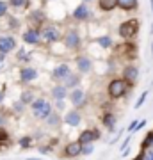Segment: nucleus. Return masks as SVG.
I'll use <instances>...</instances> for the list:
<instances>
[{
	"label": "nucleus",
	"mask_w": 153,
	"mask_h": 160,
	"mask_svg": "<svg viewBox=\"0 0 153 160\" xmlns=\"http://www.w3.org/2000/svg\"><path fill=\"white\" fill-rule=\"evenodd\" d=\"M28 107H30L32 116H34L36 119H41V121H45L46 118L54 112V105H52L45 96H38Z\"/></svg>",
	"instance_id": "f257e3e1"
},
{
	"label": "nucleus",
	"mask_w": 153,
	"mask_h": 160,
	"mask_svg": "<svg viewBox=\"0 0 153 160\" xmlns=\"http://www.w3.org/2000/svg\"><path fill=\"white\" fill-rule=\"evenodd\" d=\"M139 29H141V22L137 18H132V20H126V22H123L119 25L118 34H119V38H123L125 41H128V39H134L135 38Z\"/></svg>",
	"instance_id": "f03ea898"
},
{
	"label": "nucleus",
	"mask_w": 153,
	"mask_h": 160,
	"mask_svg": "<svg viewBox=\"0 0 153 160\" xmlns=\"http://www.w3.org/2000/svg\"><path fill=\"white\" fill-rule=\"evenodd\" d=\"M126 91H128V84L123 78H114L109 82V86H107V94L112 100H118V98L125 96Z\"/></svg>",
	"instance_id": "7ed1b4c3"
},
{
	"label": "nucleus",
	"mask_w": 153,
	"mask_h": 160,
	"mask_svg": "<svg viewBox=\"0 0 153 160\" xmlns=\"http://www.w3.org/2000/svg\"><path fill=\"white\" fill-rule=\"evenodd\" d=\"M39 34H41V39L46 41V43H57V41L63 39V32L55 25H43L39 29Z\"/></svg>",
	"instance_id": "20e7f679"
},
{
	"label": "nucleus",
	"mask_w": 153,
	"mask_h": 160,
	"mask_svg": "<svg viewBox=\"0 0 153 160\" xmlns=\"http://www.w3.org/2000/svg\"><path fill=\"white\" fill-rule=\"evenodd\" d=\"M63 43L68 50H77L80 45H82V38H80V32L77 29H69L66 30V34L63 36Z\"/></svg>",
	"instance_id": "39448f33"
},
{
	"label": "nucleus",
	"mask_w": 153,
	"mask_h": 160,
	"mask_svg": "<svg viewBox=\"0 0 153 160\" xmlns=\"http://www.w3.org/2000/svg\"><path fill=\"white\" fill-rule=\"evenodd\" d=\"M16 39H14V36L11 34H4L0 36V53L2 55H7V53H11V52L16 50Z\"/></svg>",
	"instance_id": "423d86ee"
},
{
	"label": "nucleus",
	"mask_w": 153,
	"mask_h": 160,
	"mask_svg": "<svg viewBox=\"0 0 153 160\" xmlns=\"http://www.w3.org/2000/svg\"><path fill=\"white\" fill-rule=\"evenodd\" d=\"M22 39H23V43H25V45H32V46L39 45V43H41L39 29H38V27H30V29H27L25 32H23Z\"/></svg>",
	"instance_id": "0eeeda50"
},
{
	"label": "nucleus",
	"mask_w": 153,
	"mask_h": 160,
	"mask_svg": "<svg viewBox=\"0 0 153 160\" xmlns=\"http://www.w3.org/2000/svg\"><path fill=\"white\" fill-rule=\"evenodd\" d=\"M69 102H71V105H73L75 109H79V107H82L85 103V100H87V96H85V91L84 89H80V87H77V89H71L68 94Z\"/></svg>",
	"instance_id": "6e6552de"
},
{
	"label": "nucleus",
	"mask_w": 153,
	"mask_h": 160,
	"mask_svg": "<svg viewBox=\"0 0 153 160\" xmlns=\"http://www.w3.org/2000/svg\"><path fill=\"white\" fill-rule=\"evenodd\" d=\"M100 135H102V133H100L98 128H87V130H84L80 133L79 142L80 144H94V141H98Z\"/></svg>",
	"instance_id": "1a4fd4ad"
},
{
	"label": "nucleus",
	"mask_w": 153,
	"mask_h": 160,
	"mask_svg": "<svg viewBox=\"0 0 153 160\" xmlns=\"http://www.w3.org/2000/svg\"><path fill=\"white\" fill-rule=\"evenodd\" d=\"M38 69L34 68V66H23L22 69H20V82L22 84H30V82H34L36 78H38Z\"/></svg>",
	"instance_id": "9d476101"
},
{
	"label": "nucleus",
	"mask_w": 153,
	"mask_h": 160,
	"mask_svg": "<svg viewBox=\"0 0 153 160\" xmlns=\"http://www.w3.org/2000/svg\"><path fill=\"white\" fill-rule=\"evenodd\" d=\"M75 64H77V71H79V75H87V73L93 71V61H91L87 55H79L77 61H75Z\"/></svg>",
	"instance_id": "9b49d317"
},
{
	"label": "nucleus",
	"mask_w": 153,
	"mask_h": 160,
	"mask_svg": "<svg viewBox=\"0 0 153 160\" xmlns=\"http://www.w3.org/2000/svg\"><path fill=\"white\" fill-rule=\"evenodd\" d=\"M69 73H71L69 64L68 62H61V64H57L55 68H54V71H52V78L55 80V82H63Z\"/></svg>",
	"instance_id": "f8f14e48"
},
{
	"label": "nucleus",
	"mask_w": 153,
	"mask_h": 160,
	"mask_svg": "<svg viewBox=\"0 0 153 160\" xmlns=\"http://www.w3.org/2000/svg\"><path fill=\"white\" fill-rule=\"evenodd\" d=\"M137 78H139V68L135 64H126L123 68V80L126 84H135Z\"/></svg>",
	"instance_id": "ddd939ff"
},
{
	"label": "nucleus",
	"mask_w": 153,
	"mask_h": 160,
	"mask_svg": "<svg viewBox=\"0 0 153 160\" xmlns=\"http://www.w3.org/2000/svg\"><path fill=\"white\" fill-rule=\"evenodd\" d=\"M64 123L68 126H71V128H75V126H79L80 123H82V114H80V110L77 109H69L66 114H64Z\"/></svg>",
	"instance_id": "4468645a"
},
{
	"label": "nucleus",
	"mask_w": 153,
	"mask_h": 160,
	"mask_svg": "<svg viewBox=\"0 0 153 160\" xmlns=\"http://www.w3.org/2000/svg\"><path fill=\"white\" fill-rule=\"evenodd\" d=\"M91 18V9L89 6H85V4H80L73 9V20L77 22H87Z\"/></svg>",
	"instance_id": "2eb2a0df"
},
{
	"label": "nucleus",
	"mask_w": 153,
	"mask_h": 160,
	"mask_svg": "<svg viewBox=\"0 0 153 160\" xmlns=\"http://www.w3.org/2000/svg\"><path fill=\"white\" fill-rule=\"evenodd\" d=\"M50 94H52V98H54V102H59V100H66L69 91L63 86V84H55V86L52 87Z\"/></svg>",
	"instance_id": "dca6fc26"
},
{
	"label": "nucleus",
	"mask_w": 153,
	"mask_h": 160,
	"mask_svg": "<svg viewBox=\"0 0 153 160\" xmlns=\"http://www.w3.org/2000/svg\"><path fill=\"white\" fill-rule=\"evenodd\" d=\"M80 82H82V80H80L79 73H69L68 77L63 80V86L66 87L68 91H71V89H77V87L80 86Z\"/></svg>",
	"instance_id": "f3484780"
},
{
	"label": "nucleus",
	"mask_w": 153,
	"mask_h": 160,
	"mask_svg": "<svg viewBox=\"0 0 153 160\" xmlns=\"http://www.w3.org/2000/svg\"><path fill=\"white\" fill-rule=\"evenodd\" d=\"M80 151H82V144L79 141H75V142H69L66 148H64V155L68 157V158H77L80 157Z\"/></svg>",
	"instance_id": "a211bd4d"
},
{
	"label": "nucleus",
	"mask_w": 153,
	"mask_h": 160,
	"mask_svg": "<svg viewBox=\"0 0 153 160\" xmlns=\"http://www.w3.org/2000/svg\"><path fill=\"white\" fill-rule=\"evenodd\" d=\"M116 116L112 114V112H105L103 114V118H102V123L105 125V128H107L109 132H114L116 130Z\"/></svg>",
	"instance_id": "6ab92c4d"
},
{
	"label": "nucleus",
	"mask_w": 153,
	"mask_h": 160,
	"mask_svg": "<svg viewBox=\"0 0 153 160\" xmlns=\"http://www.w3.org/2000/svg\"><path fill=\"white\" fill-rule=\"evenodd\" d=\"M61 123H63V119H61L59 112H55V110H54V112H52V114L45 119V125L48 126V128H59Z\"/></svg>",
	"instance_id": "aec40b11"
},
{
	"label": "nucleus",
	"mask_w": 153,
	"mask_h": 160,
	"mask_svg": "<svg viewBox=\"0 0 153 160\" xmlns=\"http://www.w3.org/2000/svg\"><path fill=\"white\" fill-rule=\"evenodd\" d=\"M98 7L103 12H110L118 7V0H98Z\"/></svg>",
	"instance_id": "412c9836"
},
{
	"label": "nucleus",
	"mask_w": 153,
	"mask_h": 160,
	"mask_svg": "<svg viewBox=\"0 0 153 160\" xmlns=\"http://www.w3.org/2000/svg\"><path fill=\"white\" fill-rule=\"evenodd\" d=\"M139 2L137 0H118V7L123 11H135Z\"/></svg>",
	"instance_id": "4be33fe9"
},
{
	"label": "nucleus",
	"mask_w": 153,
	"mask_h": 160,
	"mask_svg": "<svg viewBox=\"0 0 153 160\" xmlns=\"http://www.w3.org/2000/svg\"><path fill=\"white\" fill-rule=\"evenodd\" d=\"M7 4H9V7L16 9V11H25L30 4V0H9Z\"/></svg>",
	"instance_id": "5701e85b"
},
{
	"label": "nucleus",
	"mask_w": 153,
	"mask_h": 160,
	"mask_svg": "<svg viewBox=\"0 0 153 160\" xmlns=\"http://www.w3.org/2000/svg\"><path fill=\"white\" fill-rule=\"evenodd\" d=\"M34 100H36V96H34V91H32V89H25V91L20 94V102H22L23 105H30Z\"/></svg>",
	"instance_id": "b1692460"
},
{
	"label": "nucleus",
	"mask_w": 153,
	"mask_h": 160,
	"mask_svg": "<svg viewBox=\"0 0 153 160\" xmlns=\"http://www.w3.org/2000/svg\"><path fill=\"white\" fill-rule=\"evenodd\" d=\"M96 43L100 46H102V48H110V46L114 45V39L112 38H110V36H100V38H96Z\"/></svg>",
	"instance_id": "393cba45"
},
{
	"label": "nucleus",
	"mask_w": 153,
	"mask_h": 160,
	"mask_svg": "<svg viewBox=\"0 0 153 160\" xmlns=\"http://www.w3.org/2000/svg\"><path fill=\"white\" fill-rule=\"evenodd\" d=\"M30 22L32 23H36V25H41L43 23V18H45V14H43V11L41 9H36L34 12H30Z\"/></svg>",
	"instance_id": "a878e982"
},
{
	"label": "nucleus",
	"mask_w": 153,
	"mask_h": 160,
	"mask_svg": "<svg viewBox=\"0 0 153 160\" xmlns=\"http://www.w3.org/2000/svg\"><path fill=\"white\" fill-rule=\"evenodd\" d=\"M151 146H153V132H150L146 135V139L142 141V151H146L148 148L151 149Z\"/></svg>",
	"instance_id": "bb28decb"
},
{
	"label": "nucleus",
	"mask_w": 153,
	"mask_h": 160,
	"mask_svg": "<svg viewBox=\"0 0 153 160\" xmlns=\"http://www.w3.org/2000/svg\"><path fill=\"white\" fill-rule=\"evenodd\" d=\"M25 107H27V105H23V103L18 100V102L13 103L11 109H13V112H14V114H23V112H25Z\"/></svg>",
	"instance_id": "cd10ccee"
},
{
	"label": "nucleus",
	"mask_w": 153,
	"mask_h": 160,
	"mask_svg": "<svg viewBox=\"0 0 153 160\" xmlns=\"http://www.w3.org/2000/svg\"><path fill=\"white\" fill-rule=\"evenodd\" d=\"M93 151H94V144H82V151H80V155L89 157V155H93Z\"/></svg>",
	"instance_id": "c85d7f7f"
},
{
	"label": "nucleus",
	"mask_w": 153,
	"mask_h": 160,
	"mask_svg": "<svg viewBox=\"0 0 153 160\" xmlns=\"http://www.w3.org/2000/svg\"><path fill=\"white\" fill-rule=\"evenodd\" d=\"M7 12H9V4L6 0H0V18L7 16Z\"/></svg>",
	"instance_id": "c756f323"
},
{
	"label": "nucleus",
	"mask_w": 153,
	"mask_h": 160,
	"mask_svg": "<svg viewBox=\"0 0 153 160\" xmlns=\"http://www.w3.org/2000/svg\"><path fill=\"white\" fill-rule=\"evenodd\" d=\"M146 98H148V92H146V91H144V92H141V96L137 98L135 105H134V109H141V107H142V103L146 102Z\"/></svg>",
	"instance_id": "7c9ffc66"
},
{
	"label": "nucleus",
	"mask_w": 153,
	"mask_h": 160,
	"mask_svg": "<svg viewBox=\"0 0 153 160\" xmlns=\"http://www.w3.org/2000/svg\"><path fill=\"white\" fill-rule=\"evenodd\" d=\"M28 57H30V55L27 53V50H25V48H20V50H18V53H16L18 61H28Z\"/></svg>",
	"instance_id": "2f4dec72"
},
{
	"label": "nucleus",
	"mask_w": 153,
	"mask_h": 160,
	"mask_svg": "<svg viewBox=\"0 0 153 160\" xmlns=\"http://www.w3.org/2000/svg\"><path fill=\"white\" fill-rule=\"evenodd\" d=\"M54 107H55V112H64L66 110V102L64 100H59V102H55Z\"/></svg>",
	"instance_id": "473e14b6"
},
{
	"label": "nucleus",
	"mask_w": 153,
	"mask_h": 160,
	"mask_svg": "<svg viewBox=\"0 0 153 160\" xmlns=\"http://www.w3.org/2000/svg\"><path fill=\"white\" fill-rule=\"evenodd\" d=\"M137 123H139V119H134V121H130V123H128V126H126V130H128V133H134V132H135V128H137Z\"/></svg>",
	"instance_id": "72a5a7b5"
},
{
	"label": "nucleus",
	"mask_w": 153,
	"mask_h": 160,
	"mask_svg": "<svg viewBox=\"0 0 153 160\" xmlns=\"http://www.w3.org/2000/svg\"><path fill=\"white\" fill-rule=\"evenodd\" d=\"M30 144H32V137H22L20 139V146H22V148H28Z\"/></svg>",
	"instance_id": "f704fd0d"
},
{
	"label": "nucleus",
	"mask_w": 153,
	"mask_h": 160,
	"mask_svg": "<svg viewBox=\"0 0 153 160\" xmlns=\"http://www.w3.org/2000/svg\"><path fill=\"white\" fill-rule=\"evenodd\" d=\"M9 139V133H7V130L4 128V126H0V142H4V141H7Z\"/></svg>",
	"instance_id": "c9c22d12"
},
{
	"label": "nucleus",
	"mask_w": 153,
	"mask_h": 160,
	"mask_svg": "<svg viewBox=\"0 0 153 160\" xmlns=\"http://www.w3.org/2000/svg\"><path fill=\"white\" fill-rule=\"evenodd\" d=\"M9 27H11V29H18V27H20V22H18L16 18H9Z\"/></svg>",
	"instance_id": "e433bc0d"
},
{
	"label": "nucleus",
	"mask_w": 153,
	"mask_h": 160,
	"mask_svg": "<svg viewBox=\"0 0 153 160\" xmlns=\"http://www.w3.org/2000/svg\"><path fill=\"white\" fill-rule=\"evenodd\" d=\"M130 139H132V135H128V137H126L125 141H123V144H121V148H119L121 151H125V149H126V146H128V142H130Z\"/></svg>",
	"instance_id": "4c0bfd02"
},
{
	"label": "nucleus",
	"mask_w": 153,
	"mask_h": 160,
	"mask_svg": "<svg viewBox=\"0 0 153 160\" xmlns=\"http://www.w3.org/2000/svg\"><path fill=\"white\" fill-rule=\"evenodd\" d=\"M4 68H6V55L0 53V71H2Z\"/></svg>",
	"instance_id": "58836bf2"
},
{
	"label": "nucleus",
	"mask_w": 153,
	"mask_h": 160,
	"mask_svg": "<svg viewBox=\"0 0 153 160\" xmlns=\"http://www.w3.org/2000/svg\"><path fill=\"white\" fill-rule=\"evenodd\" d=\"M144 160H153V148L146 151V155H144Z\"/></svg>",
	"instance_id": "ea45409f"
},
{
	"label": "nucleus",
	"mask_w": 153,
	"mask_h": 160,
	"mask_svg": "<svg viewBox=\"0 0 153 160\" xmlns=\"http://www.w3.org/2000/svg\"><path fill=\"white\" fill-rule=\"evenodd\" d=\"M144 155H146V151H141V153L135 155V158H132V160H144Z\"/></svg>",
	"instance_id": "a19ab883"
},
{
	"label": "nucleus",
	"mask_w": 153,
	"mask_h": 160,
	"mask_svg": "<svg viewBox=\"0 0 153 160\" xmlns=\"http://www.w3.org/2000/svg\"><path fill=\"white\" fill-rule=\"evenodd\" d=\"M39 151H41L43 155H48V153H50V148H46V146H43V148H39Z\"/></svg>",
	"instance_id": "79ce46f5"
},
{
	"label": "nucleus",
	"mask_w": 153,
	"mask_h": 160,
	"mask_svg": "<svg viewBox=\"0 0 153 160\" xmlns=\"http://www.w3.org/2000/svg\"><path fill=\"white\" fill-rule=\"evenodd\" d=\"M4 123H6V118H4V114H0V126H4Z\"/></svg>",
	"instance_id": "37998d69"
},
{
	"label": "nucleus",
	"mask_w": 153,
	"mask_h": 160,
	"mask_svg": "<svg viewBox=\"0 0 153 160\" xmlns=\"http://www.w3.org/2000/svg\"><path fill=\"white\" fill-rule=\"evenodd\" d=\"M4 98H6V92H4V91H0V103L4 102Z\"/></svg>",
	"instance_id": "c03bdc74"
},
{
	"label": "nucleus",
	"mask_w": 153,
	"mask_h": 160,
	"mask_svg": "<svg viewBox=\"0 0 153 160\" xmlns=\"http://www.w3.org/2000/svg\"><path fill=\"white\" fill-rule=\"evenodd\" d=\"M89 2H93V0H82V4H85V6H87Z\"/></svg>",
	"instance_id": "a18cd8bd"
},
{
	"label": "nucleus",
	"mask_w": 153,
	"mask_h": 160,
	"mask_svg": "<svg viewBox=\"0 0 153 160\" xmlns=\"http://www.w3.org/2000/svg\"><path fill=\"white\" fill-rule=\"evenodd\" d=\"M150 34L153 36V23H151V27H150Z\"/></svg>",
	"instance_id": "49530a36"
},
{
	"label": "nucleus",
	"mask_w": 153,
	"mask_h": 160,
	"mask_svg": "<svg viewBox=\"0 0 153 160\" xmlns=\"http://www.w3.org/2000/svg\"><path fill=\"white\" fill-rule=\"evenodd\" d=\"M150 6H151V12H153V0H150Z\"/></svg>",
	"instance_id": "de8ad7c7"
},
{
	"label": "nucleus",
	"mask_w": 153,
	"mask_h": 160,
	"mask_svg": "<svg viewBox=\"0 0 153 160\" xmlns=\"http://www.w3.org/2000/svg\"><path fill=\"white\" fill-rule=\"evenodd\" d=\"M25 160H41V158H25Z\"/></svg>",
	"instance_id": "09e8293b"
},
{
	"label": "nucleus",
	"mask_w": 153,
	"mask_h": 160,
	"mask_svg": "<svg viewBox=\"0 0 153 160\" xmlns=\"http://www.w3.org/2000/svg\"><path fill=\"white\" fill-rule=\"evenodd\" d=\"M151 55H153V43H151Z\"/></svg>",
	"instance_id": "8fccbe9b"
},
{
	"label": "nucleus",
	"mask_w": 153,
	"mask_h": 160,
	"mask_svg": "<svg viewBox=\"0 0 153 160\" xmlns=\"http://www.w3.org/2000/svg\"><path fill=\"white\" fill-rule=\"evenodd\" d=\"M46 2H52V0H46Z\"/></svg>",
	"instance_id": "3c124183"
},
{
	"label": "nucleus",
	"mask_w": 153,
	"mask_h": 160,
	"mask_svg": "<svg viewBox=\"0 0 153 160\" xmlns=\"http://www.w3.org/2000/svg\"><path fill=\"white\" fill-rule=\"evenodd\" d=\"M151 148H153V146H151Z\"/></svg>",
	"instance_id": "603ef678"
}]
</instances>
